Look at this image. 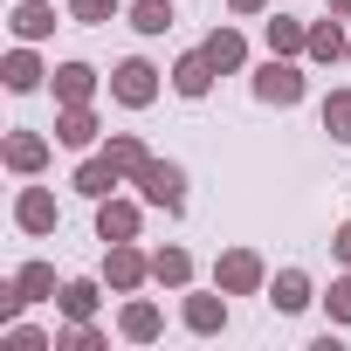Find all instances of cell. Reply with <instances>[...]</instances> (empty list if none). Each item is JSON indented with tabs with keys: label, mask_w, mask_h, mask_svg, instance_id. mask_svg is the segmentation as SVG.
I'll use <instances>...</instances> for the list:
<instances>
[{
	"label": "cell",
	"mask_w": 351,
	"mask_h": 351,
	"mask_svg": "<svg viewBox=\"0 0 351 351\" xmlns=\"http://www.w3.org/2000/svg\"><path fill=\"white\" fill-rule=\"evenodd\" d=\"M248 90H255V104H269V110H296V104L310 97V76H303V56H269V62H255Z\"/></svg>",
	"instance_id": "1"
},
{
	"label": "cell",
	"mask_w": 351,
	"mask_h": 351,
	"mask_svg": "<svg viewBox=\"0 0 351 351\" xmlns=\"http://www.w3.org/2000/svg\"><path fill=\"white\" fill-rule=\"evenodd\" d=\"M165 83H172L165 69H152L145 56H124V62L110 69V104H124V110H152Z\"/></svg>",
	"instance_id": "2"
},
{
	"label": "cell",
	"mask_w": 351,
	"mask_h": 351,
	"mask_svg": "<svg viewBox=\"0 0 351 351\" xmlns=\"http://www.w3.org/2000/svg\"><path fill=\"white\" fill-rule=\"evenodd\" d=\"M131 186H138L145 207H158V214H186V165H180V158H152Z\"/></svg>",
	"instance_id": "3"
},
{
	"label": "cell",
	"mask_w": 351,
	"mask_h": 351,
	"mask_svg": "<svg viewBox=\"0 0 351 351\" xmlns=\"http://www.w3.org/2000/svg\"><path fill=\"white\" fill-rule=\"evenodd\" d=\"M104 282H110V296H138L152 282V255L138 241H104Z\"/></svg>",
	"instance_id": "4"
},
{
	"label": "cell",
	"mask_w": 351,
	"mask_h": 351,
	"mask_svg": "<svg viewBox=\"0 0 351 351\" xmlns=\"http://www.w3.org/2000/svg\"><path fill=\"white\" fill-rule=\"evenodd\" d=\"M214 282H221L228 296H262V289H269V262H262L255 248H221V255H214Z\"/></svg>",
	"instance_id": "5"
},
{
	"label": "cell",
	"mask_w": 351,
	"mask_h": 351,
	"mask_svg": "<svg viewBox=\"0 0 351 351\" xmlns=\"http://www.w3.org/2000/svg\"><path fill=\"white\" fill-rule=\"evenodd\" d=\"M56 158V138L49 131H28V124H14L8 138H0V165L14 172V180H35V172Z\"/></svg>",
	"instance_id": "6"
},
{
	"label": "cell",
	"mask_w": 351,
	"mask_h": 351,
	"mask_svg": "<svg viewBox=\"0 0 351 351\" xmlns=\"http://www.w3.org/2000/svg\"><path fill=\"white\" fill-rule=\"evenodd\" d=\"M180 324L193 330V337H221L228 330V289L214 282V289H180Z\"/></svg>",
	"instance_id": "7"
},
{
	"label": "cell",
	"mask_w": 351,
	"mask_h": 351,
	"mask_svg": "<svg viewBox=\"0 0 351 351\" xmlns=\"http://www.w3.org/2000/svg\"><path fill=\"white\" fill-rule=\"evenodd\" d=\"M56 145H62V152H97V145H104V117H97L90 104H62V110H56Z\"/></svg>",
	"instance_id": "8"
},
{
	"label": "cell",
	"mask_w": 351,
	"mask_h": 351,
	"mask_svg": "<svg viewBox=\"0 0 351 351\" xmlns=\"http://www.w3.org/2000/svg\"><path fill=\"white\" fill-rule=\"evenodd\" d=\"M138 228H145V193L138 200H124V193L97 200V241H138Z\"/></svg>",
	"instance_id": "9"
},
{
	"label": "cell",
	"mask_w": 351,
	"mask_h": 351,
	"mask_svg": "<svg viewBox=\"0 0 351 351\" xmlns=\"http://www.w3.org/2000/svg\"><path fill=\"white\" fill-rule=\"evenodd\" d=\"M69 186H76L83 200H110V193H117V186H131V180L117 172V158H110V152L97 145V152H90V158H83V165L69 172Z\"/></svg>",
	"instance_id": "10"
},
{
	"label": "cell",
	"mask_w": 351,
	"mask_h": 351,
	"mask_svg": "<svg viewBox=\"0 0 351 351\" xmlns=\"http://www.w3.org/2000/svg\"><path fill=\"white\" fill-rule=\"evenodd\" d=\"M0 83H8L14 97H35V90H49V62L35 56V42H14V49H8V62H0Z\"/></svg>",
	"instance_id": "11"
},
{
	"label": "cell",
	"mask_w": 351,
	"mask_h": 351,
	"mask_svg": "<svg viewBox=\"0 0 351 351\" xmlns=\"http://www.w3.org/2000/svg\"><path fill=\"white\" fill-rule=\"evenodd\" d=\"M14 228H21V234H56V228H62L56 193H49V186H21V193H14Z\"/></svg>",
	"instance_id": "12"
},
{
	"label": "cell",
	"mask_w": 351,
	"mask_h": 351,
	"mask_svg": "<svg viewBox=\"0 0 351 351\" xmlns=\"http://www.w3.org/2000/svg\"><path fill=\"white\" fill-rule=\"evenodd\" d=\"M117 337H124V344H158V337H165V310H158L152 296H124V310H117Z\"/></svg>",
	"instance_id": "13"
},
{
	"label": "cell",
	"mask_w": 351,
	"mask_h": 351,
	"mask_svg": "<svg viewBox=\"0 0 351 351\" xmlns=\"http://www.w3.org/2000/svg\"><path fill=\"white\" fill-rule=\"evenodd\" d=\"M344 49H351V35H344V14H330V8H324V21H310V42H303V62L330 69V62H344Z\"/></svg>",
	"instance_id": "14"
},
{
	"label": "cell",
	"mask_w": 351,
	"mask_h": 351,
	"mask_svg": "<svg viewBox=\"0 0 351 351\" xmlns=\"http://www.w3.org/2000/svg\"><path fill=\"white\" fill-rule=\"evenodd\" d=\"M97 83H104V76H97L90 62H56V69H49V97H56V110H62V104H90Z\"/></svg>",
	"instance_id": "15"
},
{
	"label": "cell",
	"mask_w": 351,
	"mask_h": 351,
	"mask_svg": "<svg viewBox=\"0 0 351 351\" xmlns=\"http://www.w3.org/2000/svg\"><path fill=\"white\" fill-rule=\"evenodd\" d=\"M262 296H269L282 317H296V310H310V303H317V282H310V269H276Z\"/></svg>",
	"instance_id": "16"
},
{
	"label": "cell",
	"mask_w": 351,
	"mask_h": 351,
	"mask_svg": "<svg viewBox=\"0 0 351 351\" xmlns=\"http://www.w3.org/2000/svg\"><path fill=\"white\" fill-rule=\"evenodd\" d=\"M214 76H221V69H214V62H207V49H186V56H180V62H172V90H180V97H186V104H200V97H207V90H214Z\"/></svg>",
	"instance_id": "17"
},
{
	"label": "cell",
	"mask_w": 351,
	"mask_h": 351,
	"mask_svg": "<svg viewBox=\"0 0 351 351\" xmlns=\"http://www.w3.org/2000/svg\"><path fill=\"white\" fill-rule=\"evenodd\" d=\"M200 49H207V62H214L221 76H241V69H248V35H241V28H228V21H221Z\"/></svg>",
	"instance_id": "18"
},
{
	"label": "cell",
	"mask_w": 351,
	"mask_h": 351,
	"mask_svg": "<svg viewBox=\"0 0 351 351\" xmlns=\"http://www.w3.org/2000/svg\"><path fill=\"white\" fill-rule=\"evenodd\" d=\"M152 282H158V289H172V296H180V289H193V255H186L180 241L152 248Z\"/></svg>",
	"instance_id": "19"
},
{
	"label": "cell",
	"mask_w": 351,
	"mask_h": 351,
	"mask_svg": "<svg viewBox=\"0 0 351 351\" xmlns=\"http://www.w3.org/2000/svg\"><path fill=\"white\" fill-rule=\"evenodd\" d=\"M8 28H14V42H49L56 35V0H14Z\"/></svg>",
	"instance_id": "20"
},
{
	"label": "cell",
	"mask_w": 351,
	"mask_h": 351,
	"mask_svg": "<svg viewBox=\"0 0 351 351\" xmlns=\"http://www.w3.org/2000/svg\"><path fill=\"white\" fill-rule=\"evenodd\" d=\"M56 310H62L69 324H76V317H97V310H104V282H97V276H69V282L56 289Z\"/></svg>",
	"instance_id": "21"
},
{
	"label": "cell",
	"mask_w": 351,
	"mask_h": 351,
	"mask_svg": "<svg viewBox=\"0 0 351 351\" xmlns=\"http://www.w3.org/2000/svg\"><path fill=\"white\" fill-rule=\"evenodd\" d=\"M8 282H14L21 303H56V289H62V282H56V262H21Z\"/></svg>",
	"instance_id": "22"
},
{
	"label": "cell",
	"mask_w": 351,
	"mask_h": 351,
	"mask_svg": "<svg viewBox=\"0 0 351 351\" xmlns=\"http://www.w3.org/2000/svg\"><path fill=\"white\" fill-rule=\"evenodd\" d=\"M262 42H269V56H303L310 21H296V14H269V21H262Z\"/></svg>",
	"instance_id": "23"
},
{
	"label": "cell",
	"mask_w": 351,
	"mask_h": 351,
	"mask_svg": "<svg viewBox=\"0 0 351 351\" xmlns=\"http://www.w3.org/2000/svg\"><path fill=\"white\" fill-rule=\"evenodd\" d=\"M104 152L117 158V172H124V180H138V172L152 165V145H145L138 131H110V138H104Z\"/></svg>",
	"instance_id": "24"
},
{
	"label": "cell",
	"mask_w": 351,
	"mask_h": 351,
	"mask_svg": "<svg viewBox=\"0 0 351 351\" xmlns=\"http://www.w3.org/2000/svg\"><path fill=\"white\" fill-rule=\"evenodd\" d=\"M56 351H110V330L97 324V317H62V330H56Z\"/></svg>",
	"instance_id": "25"
},
{
	"label": "cell",
	"mask_w": 351,
	"mask_h": 351,
	"mask_svg": "<svg viewBox=\"0 0 351 351\" xmlns=\"http://www.w3.org/2000/svg\"><path fill=\"white\" fill-rule=\"evenodd\" d=\"M124 21H131L145 42H158V35L172 28V0H131V8H124Z\"/></svg>",
	"instance_id": "26"
},
{
	"label": "cell",
	"mask_w": 351,
	"mask_h": 351,
	"mask_svg": "<svg viewBox=\"0 0 351 351\" xmlns=\"http://www.w3.org/2000/svg\"><path fill=\"white\" fill-rule=\"evenodd\" d=\"M0 337H8V351H56V330H42V324H28V317L0 324Z\"/></svg>",
	"instance_id": "27"
},
{
	"label": "cell",
	"mask_w": 351,
	"mask_h": 351,
	"mask_svg": "<svg viewBox=\"0 0 351 351\" xmlns=\"http://www.w3.org/2000/svg\"><path fill=\"white\" fill-rule=\"evenodd\" d=\"M317 117H324V131H330V138H337V145H351V90H330V97H324V110H317Z\"/></svg>",
	"instance_id": "28"
},
{
	"label": "cell",
	"mask_w": 351,
	"mask_h": 351,
	"mask_svg": "<svg viewBox=\"0 0 351 351\" xmlns=\"http://www.w3.org/2000/svg\"><path fill=\"white\" fill-rule=\"evenodd\" d=\"M124 14V0H69V21L76 28H104V21H117Z\"/></svg>",
	"instance_id": "29"
},
{
	"label": "cell",
	"mask_w": 351,
	"mask_h": 351,
	"mask_svg": "<svg viewBox=\"0 0 351 351\" xmlns=\"http://www.w3.org/2000/svg\"><path fill=\"white\" fill-rule=\"evenodd\" d=\"M317 303H324V317H330V324H351V269H344V276H330V289H324Z\"/></svg>",
	"instance_id": "30"
},
{
	"label": "cell",
	"mask_w": 351,
	"mask_h": 351,
	"mask_svg": "<svg viewBox=\"0 0 351 351\" xmlns=\"http://www.w3.org/2000/svg\"><path fill=\"white\" fill-rule=\"evenodd\" d=\"M228 14H234V21H262V14H269V0H228Z\"/></svg>",
	"instance_id": "31"
},
{
	"label": "cell",
	"mask_w": 351,
	"mask_h": 351,
	"mask_svg": "<svg viewBox=\"0 0 351 351\" xmlns=\"http://www.w3.org/2000/svg\"><path fill=\"white\" fill-rule=\"evenodd\" d=\"M330 255L351 269V221H337V234H330Z\"/></svg>",
	"instance_id": "32"
},
{
	"label": "cell",
	"mask_w": 351,
	"mask_h": 351,
	"mask_svg": "<svg viewBox=\"0 0 351 351\" xmlns=\"http://www.w3.org/2000/svg\"><path fill=\"white\" fill-rule=\"evenodd\" d=\"M324 8H330V14H344V21H351V0H324Z\"/></svg>",
	"instance_id": "33"
},
{
	"label": "cell",
	"mask_w": 351,
	"mask_h": 351,
	"mask_svg": "<svg viewBox=\"0 0 351 351\" xmlns=\"http://www.w3.org/2000/svg\"><path fill=\"white\" fill-rule=\"evenodd\" d=\"M344 62H351V49H344Z\"/></svg>",
	"instance_id": "34"
}]
</instances>
